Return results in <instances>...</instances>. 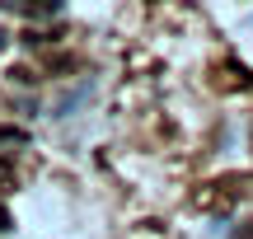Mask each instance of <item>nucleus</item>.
I'll list each match as a JSON object with an SVG mask.
<instances>
[{"instance_id":"nucleus-4","label":"nucleus","mask_w":253,"mask_h":239,"mask_svg":"<svg viewBox=\"0 0 253 239\" xmlns=\"http://www.w3.org/2000/svg\"><path fill=\"white\" fill-rule=\"evenodd\" d=\"M0 230H14V216H9L5 206H0Z\"/></svg>"},{"instance_id":"nucleus-1","label":"nucleus","mask_w":253,"mask_h":239,"mask_svg":"<svg viewBox=\"0 0 253 239\" xmlns=\"http://www.w3.org/2000/svg\"><path fill=\"white\" fill-rule=\"evenodd\" d=\"M24 9H28V19H52V14H61V0H24Z\"/></svg>"},{"instance_id":"nucleus-5","label":"nucleus","mask_w":253,"mask_h":239,"mask_svg":"<svg viewBox=\"0 0 253 239\" xmlns=\"http://www.w3.org/2000/svg\"><path fill=\"white\" fill-rule=\"evenodd\" d=\"M5 42H9V33H5V28H0V47H5Z\"/></svg>"},{"instance_id":"nucleus-3","label":"nucleus","mask_w":253,"mask_h":239,"mask_svg":"<svg viewBox=\"0 0 253 239\" xmlns=\"http://www.w3.org/2000/svg\"><path fill=\"white\" fill-rule=\"evenodd\" d=\"M235 239H253V216H249V221H244V225L235 230Z\"/></svg>"},{"instance_id":"nucleus-2","label":"nucleus","mask_w":253,"mask_h":239,"mask_svg":"<svg viewBox=\"0 0 253 239\" xmlns=\"http://www.w3.org/2000/svg\"><path fill=\"white\" fill-rule=\"evenodd\" d=\"M0 141H5V146H24L28 131H19V127H0Z\"/></svg>"}]
</instances>
